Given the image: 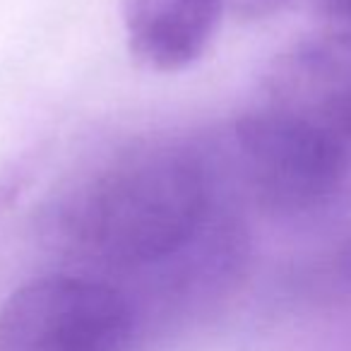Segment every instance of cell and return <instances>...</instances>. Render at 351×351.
Returning a JSON list of instances; mask_svg holds the SVG:
<instances>
[{"label":"cell","instance_id":"8992f818","mask_svg":"<svg viewBox=\"0 0 351 351\" xmlns=\"http://www.w3.org/2000/svg\"><path fill=\"white\" fill-rule=\"evenodd\" d=\"M327 277L339 287L351 289V236L335 250V255L327 263Z\"/></svg>","mask_w":351,"mask_h":351},{"label":"cell","instance_id":"7a4b0ae2","mask_svg":"<svg viewBox=\"0 0 351 351\" xmlns=\"http://www.w3.org/2000/svg\"><path fill=\"white\" fill-rule=\"evenodd\" d=\"M234 166L248 200L277 219L325 210L351 176V123L311 99L267 94L231 132Z\"/></svg>","mask_w":351,"mask_h":351},{"label":"cell","instance_id":"5b68a950","mask_svg":"<svg viewBox=\"0 0 351 351\" xmlns=\"http://www.w3.org/2000/svg\"><path fill=\"white\" fill-rule=\"evenodd\" d=\"M289 0H229V12L243 22L263 20L282 10Z\"/></svg>","mask_w":351,"mask_h":351},{"label":"cell","instance_id":"6da1fadb","mask_svg":"<svg viewBox=\"0 0 351 351\" xmlns=\"http://www.w3.org/2000/svg\"><path fill=\"white\" fill-rule=\"evenodd\" d=\"M226 205L205 147L137 142L84 171L44 207L58 243L116 269L166 267Z\"/></svg>","mask_w":351,"mask_h":351},{"label":"cell","instance_id":"52a82bcc","mask_svg":"<svg viewBox=\"0 0 351 351\" xmlns=\"http://www.w3.org/2000/svg\"><path fill=\"white\" fill-rule=\"evenodd\" d=\"M22 186H25V169L22 166H15V169L0 176V215L10 207V202L15 200Z\"/></svg>","mask_w":351,"mask_h":351},{"label":"cell","instance_id":"3957f363","mask_svg":"<svg viewBox=\"0 0 351 351\" xmlns=\"http://www.w3.org/2000/svg\"><path fill=\"white\" fill-rule=\"evenodd\" d=\"M135 313L111 284L70 274L32 279L0 306V351H125Z\"/></svg>","mask_w":351,"mask_h":351},{"label":"cell","instance_id":"277c9868","mask_svg":"<svg viewBox=\"0 0 351 351\" xmlns=\"http://www.w3.org/2000/svg\"><path fill=\"white\" fill-rule=\"evenodd\" d=\"M229 0H121L125 41L137 63L178 73L205 56Z\"/></svg>","mask_w":351,"mask_h":351},{"label":"cell","instance_id":"ba28073f","mask_svg":"<svg viewBox=\"0 0 351 351\" xmlns=\"http://www.w3.org/2000/svg\"><path fill=\"white\" fill-rule=\"evenodd\" d=\"M320 5L325 12L339 20H351V0H320Z\"/></svg>","mask_w":351,"mask_h":351}]
</instances>
